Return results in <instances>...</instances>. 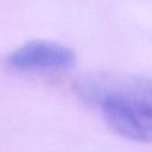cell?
<instances>
[{
    "instance_id": "cell-2",
    "label": "cell",
    "mask_w": 152,
    "mask_h": 152,
    "mask_svg": "<svg viewBox=\"0 0 152 152\" xmlns=\"http://www.w3.org/2000/svg\"><path fill=\"white\" fill-rule=\"evenodd\" d=\"M7 63L20 71H62L74 65L75 52L55 42L32 40L8 55Z\"/></svg>"
},
{
    "instance_id": "cell-4",
    "label": "cell",
    "mask_w": 152,
    "mask_h": 152,
    "mask_svg": "<svg viewBox=\"0 0 152 152\" xmlns=\"http://www.w3.org/2000/svg\"><path fill=\"white\" fill-rule=\"evenodd\" d=\"M142 113H145V114H147V115L152 116V107H148V108H146L145 110H142Z\"/></svg>"
},
{
    "instance_id": "cell-3",
    "label": "cell",
    "mask_w": 152,
    "mask_h": 152,
    "mask_svg": "<svg viewBox=\"0 0 152 152\" xmlns=\"http://www.w3.org/2000/svg\"><path fill=\"white\" fill-rule=\"evenodd\" d=\"M107 124L122 137L152 142V116L125 103H106L100 107Z\"/></svg>"
},
{
    "instance_id": "cell-1",
    "label": "cell",
    "mask_w": 152,
    "mask_h": 152,
    "mask_svg": "<svg viewBox=\"0 0 152 152\" xmlns=\"http://www.w3.org/2000/svg\"><path fill=\"white\" fill-rule=\"evenodd\" d=\"M75 90L84 102L101 107L106 103H125L141 112L152 107V78L133 75L93 74L78 78Z\"/></svg>"
}]
</instances>
